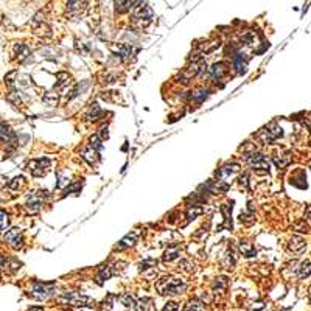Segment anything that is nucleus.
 Returning <instances> with one entry per match:
<instances>
[{
  "label": "nucleus",
  "mask_w": 311,
  "mask_h": 311,
  "mask_svg": "<svg viewBox=\"0 0 311 311\" xmlns=\"http://www.w3.org/2000/svg\"><path fill=\"white\" fill-rule=\"evenodd\" d=\"M188 288V283L184 279H179V277H162L156 282V289L160 296H179V294H184Z\"/></svg>",
  "instance_id": "1"
},
{
  "label": "nucleus",
  "mask_w": 311,
  "mask_h": 311,
  "mask_svg": "<svg viewBox=\"0 0 311 311\" xmlns=\"http://www.w3.org/2000/svg\"><path fill=\"white\" fill-rule=\"evenodd\" d=\"M131 11H132V22H134V25L143 28V26L151 24V21H153V10L150 8V5L145 2V0H139L137 3H134L132 8H131Z\"/></svg>",
  "instance_id": "2"
},
{
  "label": "nucleus",
  "mask_w": 311,
  "mask_h": 311,
  "mask_svg": "<svg viewBox=\"0 0 311 311\" xmlns=\"http://www.w3.org/2000/svg\"><path fill=\"white\" fill-rule=\"evenodd\" d=\"M58 302L61 305H70V307H86V305L90 307L92 304H95L90 297L81 294V292H73V291L62 292L58 297Z\"/></svg>",
  "instance_id": "3"
},
{
  "label": "nucleus",
  "mask_w": 311,
  "mask_h": 311,
  "mask_svg": "<svg viewBox=\"0 0 311 311\" xmlns=\"http://www.w3.org/2000/svg\"><path fill=\"white\" fill-rule=\"evenodd\" d=\"M246 160H248L249 167L252 170H257V171H269L271 168V162H269V157L268 156H264L261 153H257L254 151L251 154L246 156Z\"/></svg>",
  "instance_id": "4"
},
{
  "label": "nucleus",
  "mask_w": 311,
  "mask_h": 311,
  "mask_svg": "<svg viewBox=\"0 0 311 311\" xmlns=\"http://www.w3.org/2000/svg\"><path fill=\"white\" fill-rule=\"evenodd\" d=\"M54 292V283H44V282H33L30 296L38 299V300H45L49 299Z\"/></svg>",
  "instance_id": "5"
},
{
  "label": "nucleus",
  "mask_w": 311,
  "mask_h": 311,
  "mask_svg": "<svg viewBox=\"0 0 311 311\" xmlns=\"http://www.w3.org/2000/svg\"><path fill=\"white\" fill-rule=\"evenodd\" d=\"M282 135H283L282 128H279L277 123H274V122L269 123L266 128H263V130H260L259 134H257V137H259V139H260L264 145L272 143L274 140H277L279 137H282Z\"/></svg>",
  "instance_id": "6"
},
{
  "label": "nucleus",
  "mask_w": 311,
  "mask_h": 311,
  "mask_svg": "<svg viewBox=\"0 0 311 311\" xmlns=\"http://www.w3.org/2000/svg\"><path fill=\"white\" fill-rule=\"evenodd\" d=\"M3 240L8 246H10V248L17 251L24 246V233H22L21 229L13 227V229H10V231H6V233L3 235Z\"/></svg>",
  "instance_id": "7"
},
{
  "label": "nucleus",
  "mask_w": 311,
  "mask_h": 311,
  "mask_svg": "<svg viewBox=\"0 0 311 311\" xmlns=\"http://www.w3.org/2000/svg\"><path fill=\"white\" fill-rule=\"evenodd\" d=\"M45 191H33V193L28 196V199H26V210H28L30 213H38L41 207H42V203H44V198L47 195H44Z\"/></svg>",
  "instance_id": "8"
},
{
  "label": "nucleus",
  "mask_w": 311,
  "mask_h": 311,
  "mask_svg": "<svg viewBox=\"0 0 311 311\" xmlns=\"http://www.w3.org/2000/svg\"><path fill=\"white\" fill-rule=\"evenodd\" d=\"M50 167V160L49 159H34L28 163V168H30V173L34 176V178H42L45 173H47V168Z\"/></svg>",
  "instance_id": "9"
},
{
  "label": "nucleus",
  "mask_w": 311,
  "mask_h": 311,
  "mask_svg": "<svg viewBox=\"0 0 311 311\" xmlns=\"http://www.w3.org/2000/svg\"><path fill=\"white\" fill-rule=\"evenodd\" d=\"M86 8H87L86 0H67V3H66V10H67V14L70 17L83 16Z\"/></svg>",
  "instance_id": "10"
},
{
  "label": "nucleus",
  "mask_w": 311,
  "mask_h": 311,
  "mask_svg": "<svg viewBox=\"0 0 311 311\" xmlns=\"http://www.w3.org/2000/svg\"><path fill=\"white\" fill-rule=\"evenodd\" d=\"M229 72V66L224 62H216L213 64L212 67L207 69V73H204V75L208 78V79H212V81H218V79H221L226 73Z\"/></svg>",
  "instance_id": "11"
},
{
  "label": "nucleus",
  "mask_w": 311,
  "mask_h": 311,
  "mask_svg": "<svg viewBox=\"0 0 311 311\" xmlns=\"http://www.w3.org/2000/svg\"><path fill=\"white\" fill-rule=\"evenodd\" d=\"M17 142V135L11 130V126L6 123H0V143H5L8 146H13Z\"/></svg>",
  "instance_id": "12"
},
{
  "label": "nucleus",
  "mask_w": 311,
  "mask_h": 311,
  "mask_svg": "<svg viewBox=\"0 0 311 311\" xmlns=\"http://www.w3.org/2000/svg\"><path fill=\"white\" fill-rule=\"evenodd\" d=\"M238 171H240V163L229 162V163H226L224 167H221L216 171V178H218V181H224L226 178L233 176L235 173H238Z\"/></svg>",
  "instance_id": "13"
},
{
  "label": "nucleus",
  "mask_w": 311,
  "mask_h": 311,
  "mask_svg": "<svg viewBox=\"0 0 311 311\" xmlns=\"http://www.w3.org/2000/svg\"><path fill=\"white\" fill-rule=\"evenodd\" d=\"M288 249H289V252L299 255L307 249V243L304 238H300V236H292L288 243Z\"/></svg>",
  "instance_id": "14"
},
{
  "label": "nucleus",
  "mask_w": 311,
  "mask_h": 311,
  "mask_svg": "<svg viewBox=\"0 0 311 311\" xmlns=\"http://www.w3.org/2000/svg\"><path fill=\"white\" fill-rule=\"evenodd\" d=\"M83 159L89 163V165H95V163L100 160V153L94 148V146H87V148L83 150Z\"/></svg>",
  "instance_id": "15"
},
{
  "label": "nucleus",
  "mask_w": 311,
  "mask_h": 311,
  "mask_svg": "<svg viewBox=\"0 0 311 311\" xmlns=\"http://www.w3.org/2000/svg\"><path fill=\"white\" fill-rule=\"evenodd\" d=\"M14 52H16V56L17 59H19L21 62H24L26 58L30 56L31 52H30V47L26 44H16V47H14Z\"/></svg>",
  "instance_id": "16"
},
{
  "label": "nucleus",
  "mask_w": 311,
  "mask_h": 311,
  "mask_svg": "<svg viewBox=\"0 0 311 311\" xmlns=\"http://www.w3.org/2000/svg\"><path fill=\"white\" fill-rule=\"evenodd\" d=\"M305 173L302 171V170H299V171H296L294 175L291 176V184L292 185H296V187H299V188H305L307 187V182H305Z\"/></svg>",
  "instance_id": "17"
},
{
  "label": "nucleus",
  "mask_w": 311,
  "mask_h": 311,
  "mask_svg": "<svg viewBox=\"0 0 311 311\" xmlns=\"http://www.w3.org/2000/svg\"><path fill=\"white\" fill-rule=\"evenodd\" d=\"M132 5H134V0H115V11L125 14L128 11H131Z\"/></svg>",
  "instance_id": "18"
},
{
  "label": "nucleus",
  "mask_w": 311,
  "mask_h": 311,
  "mask_svg": "<svg viewBox=\"0 0 311 311\" xmlns=\"http://www.w3.org/2000/svg\"><path fill=\"white\" fill-rule=\"evenodd\" d=\"M135 238H137L135 233L128 235L126 238H123L120 243H118V244L115 246V251H123V249H126V248H131V246H134V243H135Z\"/></svg>",
  "instance_id": "19"
},
{
  "label": "nucleus",
  "mask_w": 311,
  "mask_h": 311,
  "mask_svg": "<svg viewBox=\"0 0 311 311\" xmlns=\"http://www.w3.org/2000/svg\"><path fill=\"white\" fill-rule=\"evenodd\" d=\"M208 94H210L208 89H201V90H196V92H191L190 100L191 102H196V103H203L204 100L208 97Z\"/></svg>",
  "instance_id": "20"
},
{
  "label": "nucleus",
  "mask_w": 311,
  "mask_h": 311,
  "mask_svg": "<svg viewBox=\"0 0 311 311\" xmlns=\"http://www.w3.org/2000/svg\"><path fill=\"white\" fill-rule=\"evenodd\" d=\"M311 276V263L310 261H304L297 268V277L299 279H307Z\"/></svg>",
  "instance_id": "21"
},
{
  "label": "nucleus",
  "mask_w": 311,
  "mask_h": 311,
  "mask_svg": "<svg viewBox=\"0 0 311 311\" xmlns=\"http://www.w3.org/2000/svg\"><path fill=\"white\" fill-rule=\"evenodd\" d=\"M120 300H122V304H123L126 308H130V310L135 311V304H137V300L131 296V292H125V294H122Z\"/></svg>",
  "instance_id": "22"
},
{
  "label": "nucleus",
  "mask_w": 311,
  "mask_h": 311,
  "mask_svg": "<svg viewBox=\"0 0 311 311\" xmlns=\"http://www.w3.org/2000/svg\"><path fill=\"white\" fill-rule=\"evenodd\" d=\"M240 251L243 252L244 257H254V255L257 254V251H255L254 246L251 243H248V241H241L240 243Z\"/></svg>",
  "instance_id": "23"
},
{
  "label": "nucleus",
  "mask_w": 311,
  "mask_h": 311,
  "mask_svg": "<svg viewBox=\"0 0 311 311\" xmlns=\"http://www.w3.org/2000/svg\"><path fill=\"white\" fill-rule=\"evenodd\" d=\"M201 213H203V207H199V206L195 204V206H190L188 207L187 213H185V218H187V221H191V219H195Z\"/></svg>",
  "instance_id": "24"
},
{
  "label": "nucleus",
  "mask_w": 311,
  "mask_h": 311,
  "mask_svg": "<svg viewBox=\"0 0 311 311\" xmlns=\"http://www.w3.org/2000/svg\"><path fill=\"white\" fill-rule=\"evenodd\" d=\"M179 254H181V249L178 248H170L167 252H165V255H163V261H173V260H176L178 257H179Z\"/></svg>",
  "instance_id": "25"
},
{
  "label": "nucleus",
  "mask_w": 311,
  "mask_h": 311,
  "mask_svg": "<svg viewBox=\"0 0 311 311\" xmlns=\"http://www.w3.org/2000/svg\"><path fill=\"white\" fill-rule=\"evenodd\" d=\"M112 276V271H111V268H102L100 269V274L97 276V283L98 285H102V283L106 280V279H109Z\"/></svg>",
  "instance_id": "26"
},
{
  "label": "nucleus",
  "mask_w": 311,
  "mask_h": 311,
  "mask_svg": "<svg viewBox=\"0 0 311 311\" xmlns=\"http://www.w3.org/2000/svg\"><path fill=\"white\" fill-rule=\"evenodd\" d=\"M103 115V111H102V107H100L98 104H92V109H90V112L87 115V118H90V120H94L97 122L100 117Z\"/></svg>",
  "instance_id": "27"
},
{
  "label": "nucleus",
  "mask_w": 311,
  "mask_h": 311,
  "mask_svg": "<svg viewBox=\"0 0 311 311\" xmlns=\"http://www.w3.org/2000/svg\"><path fill=\"white\" fill-rule=\"evenodd\" d=\"M274 162H276V165L279 168H285L288 163L291 162V156L289 154H285V156H280V157H276L274 159Z\"/></svg>",
  "instance_id": "28"
},
{
  "label": "nucleus",
  "mask_w": 311,
  "mask_h": 311,
  "mask_svg": "<svg viewBox=\"0 0 311 311\" xmlns=\"http://www.w3.org/2000/svg\"><path fill=\"white\" fill-rule=\"evenodd\" d=\"M8 223H10V219H8V213L3 212V210H0V231L6 229Z\"/></svg>",
  "instance_id": "29"
},
{
  "label": "nucleus",
  "mask_w": 311,
  "mask_h": 311,
  "mask_svg": "<svg viewBox=\"0 0 311 311\" xmlns=\"http://www.w3.org/2000/svg\"><path fill=\"white\" fill-rule=\"evenodd\" d=\"M188 311H204V307H203V304H199V302H191L188 307Z\"/></svg>",
  "instance_id": "30"
},
{
  "label": "nucleus",
  "mask_w": 311,
  "mask_h": 311,
  "mask_svg": "<svg viewBox=\"0 0 311 311\" xmlns=\"http://www.w3.org/2000/svg\"><path fill=\"white\" fill-rule=\"evenodd\" d=\"M163 311H179V307H178V304H175V302H168L165 308H163Z\"/></svg>",
  "instance_id": "31"
},
{
  "label": "nucleus",
  "mask_w": 311,
  "mask_h": 311,
  "mask_svg": "<svg viewBox=\"0 0 311 311\" xmlns=\"http://www.w3.org/2000/svg\"><path fill=\"white\" fill-rule=\"evenodd\" d=\"M248 182H249V176L248 175H243L241 178H240V184L246 188V187H248Z\"/></svg>",
  "instance_id": "32"
},
{
  "label": "nucleus",
  "mask_w": 311,
  "mask_h": 311,
  "mask_svg": "<svg viewBox=\"0 0 311 311\" xmlns=\"http://www.w3.org/2000/svg\"><path fill=\"white\" fill-rule=\"evenodd\" d=\"M307 216H308V219H310V221H311V206L307 208Z\"/></svg>",
  "instance_id": "33"
},
{
  "label": "nucleus",
  "mask_w": 311,
  "mask_h": 311,
  "mask_svg": "<svg viewBox=\"0 0 311 311\" xmlns=\"http://www.w3.org/2000/svg\"><path fill=\"white\" fill-rule=\"evenodd\" d=\"M28 311H44V310L39 308V307H34V308H31V310H28Z\"/></svg>",
  "instance_id": "34"
},
{
  "label": "nucleus",
  "mask_w": 311,
  "mask_h": 311,
  "mask_svg": "<svg viewBox=\"0 0 311 311\" xmlns=\"http://www.w3.org/2000/svg\"><path fill=\"white\" fill-rule=\"evenodd\" d=\"M310 302H311V289H310Z\"/></svg>",
  "instance_id": "35"
}]
</instances>
